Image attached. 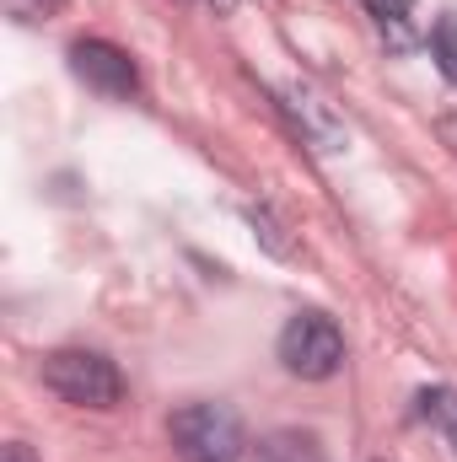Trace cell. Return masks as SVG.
I'll return each instance as SVG.
<instances>
[{"label": "cell", "mask_w": 457, "mask_h": 462, "mask_svg": "<svg viewBox=\"0 0 457 462\" xmlns=\"http://www.w3.org/2000/svg\"><path fill=\"white\" fill-rule=\"evenodd\" d=\"M38 371H43V387L76 409H114L124 398L118 365L98 349H54V355H43Z\"/></svg>", "instance_id": "6da1fadb"}, {"label": "cell", "mask_w": 457, "mask_h": 462, "mask_svg": "<svg viewBox=\"0 0 457 462\" xmlns=\"http://www.w3.org/2000/svg\"><path fill=\"white\" fill-rule=\"evenodd\" d=\"M65 0H5V11L16 16V22H43V16H54Z\"/></svg>", "instance_id": "ba28073f"}, {"label": "cell", "mask_w": 457, "mask_h": 462, "mask_svg": "<svg viewBox=\"0 0 457 462\" xmlns=\"http://www.w3.org/2000/svg\"><path fill=\"white\" fill-rule=\"evenodd\" d=\"M0 462H38V457H33V447H22V441H11V447L0 452Z\"/></svg>", "instance_id": "30bf717a"}, {"label": "cell", "mask_w": 457, "mask_h": 462, "mask_svg": "<svg viewBox=\"0 0 457 462\" xmlns=\"http://www.w3.org/2000/svg\"><path fill=\"white\" fill-rule=\"evenodd\" d=\"M415 414H420L425 425H436V430L447 436V447L457 452V393L452 387H420Z\"/></svg>", "instance_id": "8992f818"}, {"label": "cell", "mask_w": 457, "mask_h": 462, "mask_svg": "<svg viewBox=\"0 0 457 462\" xmlns=\"http://www.w3.org/2000/svg\"><path fill=\"white\" fill-rule=\"evenodd\" d=\"M173 452L183 462H237L242 457V420L227 403H189L173 414Z\"/></svg>", "instance_id": "7a4b0ae2"}, {"label": "cell", "mask_w": 457, "mask_h": 462, "mask_svg": "<svg viewBox=\"0 0 457 462\" xmlns=\"http://www.w3.org/2000/svg\"><path fill=\"white\" fill-rule=\"evenodd\" d=\"M344 360V334L334 328V318L323 312H296L285 328H280V365L302 382H323L334 376Z\"/></svg>", "instance_id": "3957f363"}, {"label": "cell", "mask_w": 457, "mask_h": 462, "mask_svg": "<svg viewBox=\"0 0 457 462\" xmlns=\"http://www.w3.org/2000/svg\"><path fill=\"white\" fill-rule=\"evenodd\" d=\"M360 5H366L377 22H398V16H409V5H415V0H360Z\"/></svg>", "instance_id": "9c48e42d"}, {"label": "cell", "mask_w": 457, "mask_h": 462, "mask_svg": "<svg viewBox=\"0 0 457 462\" xmlns=\"http://www.w3.org/2000/svg\"><path fill=\"white\" fill-rule=\"evenodd\" d=\"M194 5H205V11H216V16H227L237 0H194Z\"/></svg>", "instance_id": "8fae6325"}, {"label": "cell", "mask_w": 457, "mask_h": 462, "mask_svg": "<svg viewBox=\"0 0 457 462\" xmlns=\"http://www.w3.org/2000/svg\"><path fill=\"white\" fill-rule=\"evenodd\" d=\"M253 462H329L312 430H275L253 447Z\"/></svg>", "instance_id": "5b68a950"}, {"label": "cell", "mask_w": 457, "mask_h": 462, "mask_svg": "<svg viewBox=\"0 0 457 462\" xmlns=\"http://www.w3.org/2000/svg\"><path fill=\"white\" fill-rule=\"evenodd\" d=\"M70 70H76V81H87L92 92H103V97H135V87H140V76H135V60L108 43V38H81V43H70Z\"/></svg>", "instance_id": "277c9868"}, {"label": "cell", "mask_w": 457, "mask_h": 462, "mask_svg": "<svg viewBox=\"0 0 457 462\" xmlns=\"http://www.w3.org/2000/svg\"><path fill=\"white\" fill-rule=\"evenodd\" d=\"M431 54H436V65H442V76L457 87V11H447V16L436 22V32H431Z\"/></svg>", "instance_id": "52a82bcc"}]
</instances>
